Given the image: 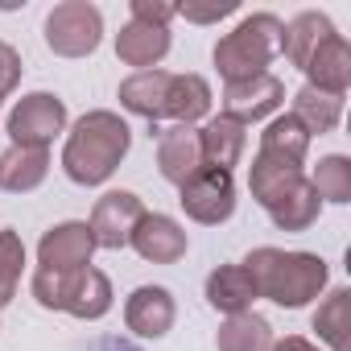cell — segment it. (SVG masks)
<instances>
[{"label": "cell", "instance_id": "28", "mask_svg": "<svg viewBox=\"0 0 351 351\" xmlns=\"http://www.w3.org/2000/svg\"><path fill=\"white\" fill-rule=\"evenodd\" d=\"M310 186L318 195V203H335V207H347L351 203V161L343 153H326L314 173H310Z\"/></svg>", "mask_w": 351, "mask_h": 351}, {"label": "cell", "instance_id": "3", "mask_svg": "<svg viewBox=\"0 0 351 351\" xmlns=\"http://www.w3.org/2000/svg\"><path fill=\"white\" fill-rule=\"evenodd\" d=\"M34 298L42 310H62L71 318H83V322H95L112 310V281L108 273H99L95 265L87 269H71V273H46V269H34V281H29Z\"/></svg>", "mask_w": 351, "mask_h": 351}, {"label": "cell", "instance_id": "17", "mask_svg": "<svg viewBox=\"0 0 351 351\" xmlns=\"http://www.w3.org/2000/svg\"><path fill=\"white\" fill-rule=\"evenodd\" d=\"M169 54V29L165 25H149V21H132L116 34V58L124 66L136 71H157V62Z\"/></svg>", "mask_w": 351, "mask_h": 351}, {"label": "cell", "instance_id": "15", "mask_svg": "<svg viewBox=\"0 0 351 351\" xmlns=\"http://www.w3.org/2000/svg\"><path fill=\"white\" fill-rule=\"evenodd\" d=\"M302 75H306L310 87H318L326 95H347V87H351V46H347V38L343 34H330L306 58Z\"/></svg>", "mask_w": 351, "mask_h": 351}, {"label": "cell", "instance_id": "5", "mask_svg": "<svg viewBox=\"0 0 351 351\" xmlns=\"http://www.w3.org/2000/svg\"><path fill=\"white\" fill-rule=\"evenodd\" d=\"M104 42V13L91 0H62L46 17V46L58 58H87Z\"/></svg>", "mask_w": 351, "mask_h": 351}, {"label": "cell", "instance_id": "1", "mask_svg": "<svg viewBox=\"0 0 351 351\" xmlns=\"http://www.w3.org/2000/svg\"><path fill=\"white\" fill-rule=\"evenodd\" d=\"M132 149V128L120 112H83L62 145V173L75 186H104Z\"/></svg>", "mask_w": 351, "mask_h": 351}, {"label": "cell", "instance_id": "19", "mask_svg": "<svg viewBox=\"0 0 351 351\" xmlns=\"http://www.w3.org/2000/svg\"><path fill=\"white\" fill-rule=\"evenodd\" d=\"M330 34H339L335 21H330L326 13H318V9H306V13H298L293 21L281 25V46H277V54H285V62L302 71L306 58H310Z\"/></svg>", "mask_w": 351, "mask_h": 351}, {"label": "cell", "instance_id": "6", "mask_svg": "<svg viewBox=\"0 0 351 351\" xmlns=\"http://www.w3.org/2000/svg\"><path fill=\"white\" fill-rule=\"evenodd\" d=\"M66 132V104L50 91H29L9 112V141L21 149H50L54 136Z\"/></svg>", "mask_w": 351, "mask_h": 351}, {"label": "cell", "instance_id": "16", "mask_svg": "<svg viewBox=\"0 0 351 351\" xmlns=\"http://www.w3.org/2000/svg\"><path fill=\"white\" fill-rule=\"evenodd\" d=\"M302 178H306V165L285 161V157H273V153H256L252 165H248V191H252V199H256L265 211H269L281 195H289Z\"/></svg>", "mask_w": 351, "mask_h": 351}, {"label": "cell", "instance_id": "33", "mask_svg": "<svg viewBox=\"0 0 351 351\" xmlns=\"http://www.w3.org/2000/svg\"><path fill=\"white\" fill-rule=\"evenodd\" d=\"M273 351H322V347L310 343L306 335H285V339H273Z\"/></svg>", "mask_w": 351, "mask_h": 351}, {"label": "cell", "instance_id": "10", "mask_svg": "<svg viewBox=\"0 0 351 351\" xmlns=\"http://www.w3.org/2000/svg\"><path fill=\"white\" fill-rule=\"evenodd\" d=\"M91 252H95L91 228L83 219H66V223H54L42 236V244H38V269H46V273L87 269L91 265Z\"/></svg>", "mask_w": 351, "mask_h": 351}, {"label": "cell", "instance_id": "31", "mask_svg": "<svg viewBox=\"0 0 351 351\" xmlns=\"http://www.w3.org/2000/svg\"><path fill=\"white\" fill-rule=\"evenodd\" d=\"M128 13H132V21H149V25L169 29V21L178 17V5H165V0H132Z\"/></svg>", "mask_w": 351, "mask_h": 351}, {"label": "cell", "instance_id": "2", "mask_svg": "<svg viewBox=\"0 0 351 351\" xmlns=\"http://www.w3.org/2000/svg\"><path fill=\"white\" fill-rule=\"evenodd\" d=\"M256 285V298H269L281 310H302L310 306L326 281L330 269L318 252H285V248H252L240 261Z\"/></svg>", "mask_w": 351, "mask_h": 351}, {"label": "cell", "instance_id": "29", "mask_svg": "<svg viewBox=\"0 0 351 351\" xmlns=\"http://www.w3.org/2000/svg\"><path fill=\"white\" fill-rule=\"evenodd\" d=\"M21 273H25V244L13 228H0V310L17 298Z\"/></svg>", "mask_w": 351, "mask_h": 351}, {"label": "cell", "instance_id": "22", "mask_svg": "<svg viewBox=\"0 0 351 351\" xmlns=\"http://www.w3.org/2000/svg\"><path fill=\"white\" fill-rule=\"evenodd\" d=\"M211 104H215V95L203 75H173V83H169V120L173 124L195 128L199 120L211 116Z\"/></svg>", "mask_w": 351, "mask_h": 351}, {"label": "cell", "instance_id": "7", "mask_svg": "<svg viewBox=\"0 0 351 351\" xmlns=\"http://www.w3.org/2000/svg\"><path fill=\"white\" fill-rule=\"evenodd\" d=\"M178 203H182L186 219H195L203 228H219L236 215V178L228 169L203 165L191 182L178 186Z\"/></svg>", "mask_w": 351, "mask_h": 351}, {"label": "cell", "instance_id": "32", "mask_svg": "<svg viewBox=\"0 0 351 351\" xmlns=\"http://www.w3.org/2000/svg\"><path fill=\"white\" fill-rule=\"evenodd\" d=\"M232 13H236V0H223V5H178V17H186L195 25H215Z\"/></svg>", "mask_w": 351, "mask_h": 351}, {"label": "cell", "instance_id": "12", "mask_svg": "<svg viewBox=\"0 0 351 351\" xmlns=\"http://www.w3.org/2000/svg\"><path fill=\"white\" fill-rule=\"evenodd\" d=\"M178 318V302L165 285H136L124 302V326L136 339H165Z\"/></svg>", "mask_w": 351, "mask_h": 351}, {"label": "cell", "instance_id": "20", "mask_svg": "<svg viewBox=\"0 0 351 351\" xmlns=\"http://www.w3.org/2000/svg\"><path fill=\"white\" fill-rule=\"evenodd\" d=\"M50 173V149H21L9 145L0 153V191H13V195H29L46 182Z\"/></svg>", "mask_w": 351, "mask_h": 351}, {"label": "cell", "instance_id": "13", "mask_svg": "<svg viewBox=\"0 0 351 351\" xmlns=\"http://www.w3.org/2000/svg\"><path fill=\"white\" fill-rule=\"evenodd\" d=\"M203 169V149H199V128L191 124H169L157 132V173L165 182L182 186Z\"/></svg>", "mask_w": 351, "mask_h": 351}, {"label": "cell", "instance_id": "30", "mask_svg": "<svg viewBox=\"0 0 351 351\" xmlns=\"http://www.w3.org/2000/svg\"><path fill=\"white\" fill-rule=\"evenodd\" d=\"M21 71H25L21 54H17L9 42H0V104H5V99L17 91V83H21Z\"/></svg>", "mask_w": 351, "mask_h": 351}, {"label": "cell", "instance_id": "4", "mask_svg": "<svg viewBox=\"0 0 351 351\" xmlns=\"http://www.w3.org/2000/svg\"><path fill=\"white\" fill-rule=\"evenodd\" d=\"M281 17L277 13H252L244 17L232 34H223L215 42V66L223 75V83H240V79H252V75H265L269 62L277 58V46H281Z\"/></svg>", "mask_w": 351, "mask_h": 351}, {"label": "cell", "instance_id": "24", "mask_svg": "<svg viewBox=\"0 0 351 351\" xmlns=\"http://www.w3.org/2000/svg\"><path fill=\"white\" fill-rule=\"evenodd\" d=\"M289 116L314 136H322V132H330V128H339V120H343V95H326V91H318V87H298V95H293V108H289Z\"/></svg>", "mask_w": 351, "mask_h": 351}, {"label": "cell", "instance_id": "11", "mask_svg": "<svg viewBox=\"0 0 351 351\" xmlns=\"http://www.w3.org/2000/svg\"><path fill=\"white\" fill-rule=\"evenodd\" d=\"M128 248L149 261V265H178L191 248V236L178 219H169V215H157V211H145V219L136 223Z\"/></svg>", "mask_w": 351, "mask_h": 351}, {"label": "cell", "instance_id": "27", "mask_svg": "<svg viewBox=\"0 0 351 351\" xmlns=\"http://www.w3.org/2000/svg\"><path fill=\"white\" fill-rule=\"evenodd\" d=\"M310 132L285 112V116H273L269 124H265V132H261V149L256 153H273V157H285V161H298V165H306V153H310Z\"/></svg>", "mask_w": 351, "mask_h": 351}, {"label": "cell", "instance_id": "23", "mask_svg": "<svg viewBox=\"0 0 351 351\" xmlns=\"http://www.w3.org/2000/svg\"><path fill=\"white\" fill-rule=\"evenodd\" d=\"M273 326L269 318H261L256 310H244V314H228L219 335H215V347L219 351H273Z\"/></svg>", "mask_w": 351, "mask_h": 351}, {"label": "cell", "instance_id": "18", "mask_svg": "<svg viewBox=\"0 0 351 351\" xmlns=\"http://www.w3.org/2000/svg\"><path fill=\"white\" fill-rule=\"evenodd\" d=\"M199 149H203V165L211 169H236L244 149H248V132L244 124H236L232 116H207V124L199 128Z\"/></svg>", "mask_w": 351, "mask_h": 351}, {"label": "cell", "instance_id": "21", "mask_svg": "<svg viewBox=\"0 0 351 351\" xmlns=\"http://www.w3.org/2000/svg\"><path fill=\"white\" fill-rule=\"evenodd\" d=\"M207 302L219 314H244V310H252L256 285H252L248 269L244 265H219V269H211V277H207Z\"/></svg>", "mask_w": 351, "mask_h": 351}, {"label": "cell", "instance_id": "9", "mask_svg": "<svg viewBox=\"0 0 351 351\" xmlns=\"http://www.w3.org/2000/svg\"><path fill=\"white\" fill-rule=\"evenodd\" d=\"M141 219H145L141 195H132V191H108L104 199H95V211H91L87 228H91L95 248L120 252V248H128V240H132V232H136Z\"/></svg>", "mask_w": 351, "mask_h": 351}, {"label": "cell", "instance_id": "14", "mask_svg": "<svg viewBox=\"0 0 351 351\" xmlns=\"http://www.w3.org/2000/svg\"><path fill=\"white\" fill-rule=\"evenodd\" d=\"M169 83L173 75L169 71H136L120 83V108L157 124V120H169Z\"/></svg>", "mask_w": 351, "mask_h": 351}, {"label": "cell", "instance_id": "8", "mask_svg": "<svg viewBox=\"0 0 351 351\" xmlns=\"http://www.w3.org/2000/svg\"><path fill=\"white\" fill-rule=\"evenodd\" d=\"M281 104H285V83L273 71H265V75H252V79H240V83H223L219 112L248 128V124H261V120L277 116Z\"/></svg>", "mask_w": 351, "mask_h": 351}, {"label": "cell", "instance_id": "25", "mask_svg": "<svg viewBox=\"0 0 351 351\" xmlns=\"http://www.w3.org/2000/svg\"><path fill=\"white\" fill-rule=\"evenodd\" d=\"M318 215H322V203H318L310 178H302L289 195H281V199L269 207V219H273V228H281V232H306V228L318 223Z\"/></svg>", "mask_w": 351, "mask_h": 351}, {"label": "cell", "instance_id": "26", "mask_svg": "<svg viewBox=\"0 0 351 351\" xmlns=\"http://www.w3.org/2000/svg\"><path fill=\"white\" fill-rule=\"evenodd\" d=\"M314 330L330 351H351V289H330L314 310Z\"/></svg>", "mask_w": 351, "mask_h": 351}]
</instances>
